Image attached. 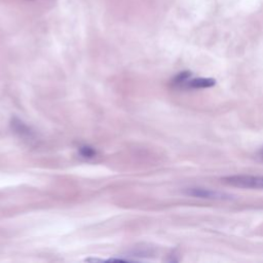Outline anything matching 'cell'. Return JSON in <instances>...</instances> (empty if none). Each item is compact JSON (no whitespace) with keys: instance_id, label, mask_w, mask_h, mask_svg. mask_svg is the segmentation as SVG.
<instances>
[{"instance_id":"cell-3","label":"cell","mask_w":263,"mask_h":263,"mask_svg":"<svg viewBox=\"0 0 263 263\" xmlns=\"http://www.w3.org/2000/svg\"><path fill=\"white\" fill-rule=\"evenodd\" d=\"M215 84H216V80L213 78L198 77V78H189L183 87L195 88V89L196 88H208V87L214 86Z\"/></svg>"},{"instance_id":"cell-1","label":"cell","mask_w":263,"mask_h":263,"mask_svg":"<svg viewBox=\"0 0 263 263\" xmlns=\"http://www.w3.org/2000/svg\"><path fill=\"white\" fill-rule=\"evenodd\" d=\"M223 182L234 187L245 189H263V176L252 175H235L228 176L223 179Z\"/></svg>"},{"instance_id":"cell-6","label":"cell","mask_w":263,"mask_h":263,"mask_svg":"<svg viewBox=\"0 0 263 263\" xmlns=\"http://www.w3.org/2000/svg\"><path fill=\"white\" fill-rule=\"evenodd\" d=\"M259 156H260V158H261V159H263V148L260 150V152H259Z\"/></svg>"},{"instance_id":"cell-4","label":"cell","mask_w":263,"mask_h":263,"mask_svg":"<svg viewBox=\"0 0 263 263\" xmlns=\"http://www.w3.org/2000/svg\"><path fill=\"white\" fill-rule=\"evenodd\" d=\"M191 78V73L190 72H182V73H179L175 78H174V81L173 83L175 85H178V86H184V84L187 82V80Z\"/></svg>"},{"instance_id":"cell-5","label":"cell","mask_w":263,"mask_h":263,"mask_svg":"<svg viewBox=\"0 0 263 263\" xmlns=\"http://www.w3.org/2000/svg\"><path fill=\"white\" fill-rule=\"evenodd\" d=\"M82 154H83V156H87V157H91V156H93L95 155V151L92 150V149H90V148H88V147H84V148H82Z\"/></svg>"},{"instance_id":"cell-2","label":"cell","mask_w":263,"mask_h":263,"mask_svg":"<svg viewBox=\"0 0 263 263\" xmlns=\"http://www.w3.org/2000/svg\"><path fill=\"white\" fill-rule=\"evenodd\" d=\"M185 193L189 196L193 197H199V198H206V199H228L230 196L224 192H220L217 190L206 189V188H187L185 190Z\"/></svg>"}]
</instances>
